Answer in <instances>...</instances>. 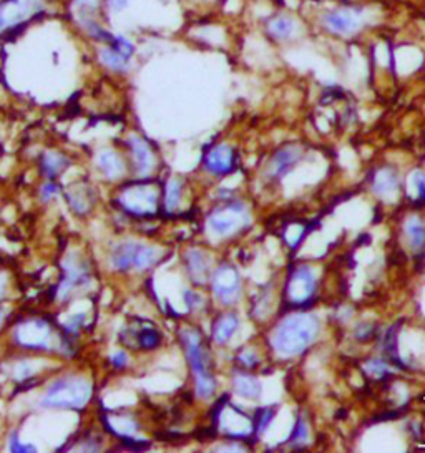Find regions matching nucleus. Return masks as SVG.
<instances>
[{"instance_id": "f257e3e1", "label": "nucleus", "mask_w": 425, "mask_h": 453, "mask_svg": "<svg viewBox=\"0 0 425 453\" xmlns=\"http://www.w3.org/2000/svg\"><path fill=\"white\" fill-rule=\"evenodd\" d=\"M369 9L358 4H343L326 9L317 17L321 30L332 38L351 40L360 35L370 23Z\"/></svg>"}, {"instance_id": "f03ea898", "label": "nucleus", "mask_w": 425, "mask_h": 453, "mask_svg": "<svg viewBox=\"0 0 425 453\" xmlns=\"http://www.w3.org/2000/svg\"><path fill=\"white\" fill-rule=\"evenodd\" d=\"M319 332V320L312 314H294L277 325L272 345L281 355H297L314 342Z\"/></svg>"}, {"instance_id": "7ed1b4c3", "label": "nucleus", "mask_w": 425, "mask_h": 453, "mask_svg": "<svg viewBox=\"0 0 425 453\" xmlns=\"http://www.w3.org/2000/svg\"><path fill=\"white\" fill-rule=\"evenodd\" d=\"M92 397V384L78 375L57 379L47 388L42 397L40 406L45 408H67V410H80L89 403Z\"/></svg>"}, {"instance_id": "20e7f679", "label": "nucleus", "mask_w": 425, "mask_h": 453, "mask_svg": "<svg viewBox=\"0 0 425 453\" xmlns=\"http://www.w3.org/2000/svg\"><path fill=\"white\" fill-rule=\"evenodd\" d=\"M182 340L189 365H192L194 372V379H197V393L199 397L206 398L214 392L216 384H214L213 375L206 369V359H204L202 337H199L197 330L184 329L182 332Z\"/></svg>"}, {"instance_id": "39448f33", "label": "nucleus", "mask_w": 425, "mask_h": 453, "mask_svg": "<svg viewBox=\"0 0 425 453\" xmlns=\"http://www.w3.org/2000/svg\"><path fill=\"white\" fill-rule=\"evenodd\" d=\"M158 261V251L141 242H121L111 252V266L118 271H145Z\"/></svg>"}, {"instance_id": "423d86ee", "label": "nucleus", "mask_w": 425, "mask_h": 453, "mask_svg": "<svg viewBox=\"0 0 425 453\" xmlns=\"http://www.w3.org/2000/svg\"><path fill=\"white\" fill-rule=\"evenodd\" d=\"M118 203L135 216H151L158 208V191L151 184H131L121 189Z\"/></svg>"}, {"instance_id": "0eeeda50", "label": "nucleus", "mask_w": 425, "mask_h": 453, "mask_svg": "<svg viewBox=\"0 0 425 453\" xmlns=\"http://www.w3.org/2000/svg\"><path fill=\"white\" fill-rule=\"evenodd\" d=\"M52 328L43 319H27L13 330V340L27 350H47L52 345Z\"/></svg>"}, {"instance_id": "6e6552de", "label": "nucleus", "mask_w": 425, "mask_h": 453, "mask_svg": "<svg viewBox=\"0 0 425 453\" xmlns=\"http://www.w3.org/2000/svg\"><path fill=\"white\" fill-rule=\"evenodd\" d=\"M265 33L272 43L285 45V43L294 42L299 37L301 23L292 13L277 12L266 18Z\"/></svg>"}, {"instance_id": "1a4fd4ad", "label": "nucleus", "mask_w": 425, "mask_h": 453, "mask_svg": "<svg viewBox=\"0 0 425 453\" xmlns=\"http://www.w3.org/2000/svg\"><path fill=\"white\" fill-rule=\"evenodd\" d=\"M248 223L246 208L241 203H229L221 209H216L209 216V226L218 236H228L238 231Z\"/></svg>"}, {"instance_id": "9d476101", "label": "nucleus", "mask_w": 425, "mask_h": 453, "mask_svg": "<svg viewBox=\"0 0 425 453\" xmlns=\"http://www.w3.org/2000/svg\"><path fill=\"white\" fill-rule=\"evenodd\" d=\"M40 0H6L0 6V33L26 22L27 18L40 12Z\"/></svg>"}, {"instance_id": "9b49d317", "label": "nucleus", "mask_w": 425, "mask_h": 453, "mask_svg": "<svg viewBox=\"0 0 425 453\" xmlns=\"http://www.w3.org/2000/svg\"><path fill=\"white\" fill-rule=\"evenodd\" d=\"M241 279L233 266H221L213 274V292L224 304H231L239 297Z\"/></svg>"}, {"instance_id": "f8f14e48", "label": "nucleus", "mask_w": 425, "mask_h": 453, "mask_svg": "<svg viewBox=\"0 0 425 453\" xmlns=\"http://www.w3.org/2000/svg\"><path fill=\"white\" fill-rule=\"evenodd\" d=\"M316 289V277L307 266H301L292 272L286 286V296L292 304H302L309 301Z\"/></svg>"}, {"instance_id": "ddd939ff", "label": "nucleus", "mask_w": 425, "mask_h": 453, "mask_svg": "<svg viewBox=\"0 0 425 453\" xmlns=\"http://www.w3.org/2000/svg\"><path fill=\"white\" fill-rule=\"evenodd\" d=\"M63 269H65V276H63L62 284L58 287V294H60V297H67L75 287L85 286L87 282L90 281L89 266L82 259H78L77 256L68 257Z\"/></svg>"}, {"instance_id": "4468645a", "label": "nucleus", "mask_w": 425, "mask_h": 453, "mask_svg": "<svg viewBox=\"0 0 425 453\" xmlns=\"http://www.w3.org/2000/svg\"><path fill=\"white\" fill-rule=\"evenodd\" d=\"M204 167L213 174H226L234 167V153L228 145H218L204 158Z\"/></svg>"}, {"instance_id": "2eb2a0df", "label": "nucleus", "mask_w": 425, "mask_h": 453, "mask_svg": "<svg viewBox=\"0 0 425 453\" xmlns=\"http://www.w3.org/2000/svg\"><path fill=\"white\" fill-rule=\"evenodd\" d=\"M128 145L131 150V157H133L135 162V169L141 177H145L155 167L153 151H151L148 143L143 138H140V136H130Z\"/></svg>"}, {"instance_id": "dca6fc26", "label": "nucleus", "mask_w": 425, "mask_h": 453, "mask_svg": "<svg viewBox=\"0 0 425 453\" xmlns=\"http://www.w3.org/2000/svg\"><path fill=\"white\" fill-rule=\"evenodd\" d=\"M96 167L109 179H116L123 177L125 173V163L116 151L114 150H104L96 157Z\"/></svg>"}, {"instance_id": "f3484780", "label": "nucleus", "mask_w": 425, "mask_h": 453, "mask_svg": "<svg viewBox=\"0 0 425 453\" xmlns=\"http://www.w3.org/2000/svg\"><path fill=\"white\" fill-rule=\"evenodd\" d=\"M301 158V151L296 146H287L285 150H280L277 153L272 157L271 162V172L275 177L281 178L285 174L296 167V163L299 162Z\"/></svg>"}, {"instance_id": "a211bd4d", "label": "nucleus", "mask_w": 425, "mask_h": 453, "mask_svg": "<svg viewBox=\"0 0 425 453\" xmlns=\"http://www.w3.org/2000/svg\"><path fill=\"white\" fill-rule=\"evenodd\" d=\"M233 387L234 392L244 398H251V401H254V398L261 396V384L258 379H254L253 375H236L233 381Z\"/></svg>"}, {"instance_id": "6ab92c4d", "label": "nucleus", "mask_w": 425, "mask_h": 453, "mask_svg": "<svg viewBox=\"0 0 425 453\" xmlns=\"http://www.w3.org/2000/svg\"><path fill=\"white\" fill-rule=\"evenodd\" d=\"M236 329H238L236 314H224L221 315V318H218V320L213 325L214 342L224 344L226 340H229V337H231Z\"/></svg>"}, {"instance_id": "aec40b11", "label": "nucleus", "mask_w": 425, "mask_h": 453, "mask_svg": "<svg viewBox=\"0 0 425 453\" xmlns=\"http://www.w3.org/2000/svg\"><path fill=\"white\" fill-rule=\"evenodd\" d=\"M68 167V160L63 157L58 151H48V153L43 155L42 162H40V169L42 173L45 174L47 178H55L60 174L63 169Z\"/></svg>"}, {"instance_id": "412c9836", "label": "nucleus", "mask_w": 425, "mask_h": 453, "mask_svg": "<svg viewBox=\"0 0 425 453\" xmlns=\"http://www.w3.org/2000/svg\"><path fill=\"white\" fill-rule=\"evenodd\" d=\"M187 266L189 276L197 282H203L208 272V261L202 251H189L187 255Z\"/></svg>"}, {"instance_id": "4be33fe9", "label": "nucleus", "mask_w": 425, "mask_h": 453, "mask_svg": "<svg viewBox=\"0 0 425 453\" xmlns=\"http://www.w3.org/2000/svg\"><path fill=\"white\" fill-rule=\"evenodd\" d=\"M99 57L101 63H104L105 67L111 68L114 72H125L128 70V63L130 60L128 58H125L121 53H118L115 50L114 47H104L100 48L99 52Z\"/></svg>"}, {"instance_id": "5701e85b", "label": "nucleus", "mask_w": 425, "mask_h": 453, "mask_svg": "<svg viewBox=\"0 0 425 453\" xmlns=\"http://www.w3.org/2000/svg\"><path fill=\"white\" fill-rule=\"evenodd\" d=\"M405 233H407L410 246L415 251L422 250L425 246V226L417 216H410L405 223Z\"/></svg>"}, {"instance_id": "b1692460", "label": "nucleus", "mask_w": 425, "mask_h": 453, "mask_svg": "<svg viewBox=\"0 0 425 453\" xmlns=\"http://www.w3.org/2000/svg\"><path fill=\"white\" fill-rule=\"evenodd\" d=\"M397 189V177L392 169H380L375 174L374 179V191L377 194H389Z\"/></svg>"}, {"instance_id": "393cba45", "label": "nucleus", "mask_w": 425, "mask_h": 453, "mask_svg": "<svg viewBox=\"0 0 425 453\" xmlns=\"http://www.w3.org/2000/svg\"><path fill=\"white\" fill-rule=\"evenodd\" d=\"M180 196H182V183L178 179H172L166 186V196H165V206L168 211H173L178 206Z\"/></svg>"}, {"instance_id": "a878e982", "label": "nucleus", "mask_w": 425, "mask_h": 453, "mask_svg": "<svg viewBox=\"0 0 425 453\" xmlns=\"http://www.w3.org/2000/svg\"><path fill=\"white\" fill-rule=\"evenodd\" d=\"M161 342V335L156 329H143L138 332V345L141 349H156Z\"/></svg>"}, {"instance_id": "bb28decb", "label": "nucleus", "mask_w": 425, "mask_h": 453, "mask_svg": "<svg viewBox=\"0 0 425 453\" xmlns=\"http://www.w3.org/2000/svg\"><path fill=\"white\" fill-rule=\"evenodd\" d=\"M275 408L272 407H266V408H260L256 410V417H254V428H256V433H263L270 425V422L275 417Z\"/></svg>"}, {"instance_id": "cd10ccee", "label": "nucleus", "mask_w": 425, "mask_h": 453, "mask_svg": "<svg viewBox=\"0 0 425 453\" xmlns=\"http://www.w3.org/2000/svg\"><path fill=\"white\" fill-rule=\"evenodd\" d=\"M111 47H114L118 53H121V55H123L125 58H128V60L131 57H133V53H135L133 42H131L130 38H126L125 35H114Z\"/></svg>"}, {"instance_id": "c85d7f7f", "label": "nucleus", "mask_w": 425, "mask_h": 453, "mask_svg": "<svg viewBox=\"0 0 425 453\" xmlns=\"http://www.w3.org/2000/svg\"><path fill=\"white\" fill-rule=\"evenodd\" d=\"M67 198H68V203H70V206L75 209L78 214L87 213L92 208L90 199H87L85 194L80 193V191H78V193H68Z\"/></svg>"}, {"instance_id": "c756f323", "label": "nucleus", "mask_w": 425, "mask_h": 453, "mask_svg": "<svg viewBox=\"0 0 425 453\" xmlns=\"http://www.w3.org/2000/svg\"><path fill=\"white\" fill-rule=\"evenodd\" d=\"M9 448L11 452H37V448L33 445H28V443H22L21 438L17 437V433H13L11 437V442H9Z\"/></svg>"}, {"instance_id": "7c9ffc66", "label": "nucleus", "mask_w": 425, "mask_h": 453, "mask_svg": "<svg viewBox=\"0 0 425 453\" xmlns=\"http://www.w3.org/2000/svg\"><path fill=\"white\" fill-rule=\"evenodd\" d=\"M365 369H368L370 374L377 375V377H382V375L387 372V365H385L382 360H370V362L365 364Z\"/></svg>"}, {"instance_id": "2f4dec72", "label": "nucleus", "mask_w": 425, "mask_h": 453, "mask_svg": "<svg viewBox=\"0 0 425 453\" xmlns=\"http://www.w3.org/2000/svg\"><path fill=\"white\" fill-rule=\"evenodd\" d=\"M83 320H85V314H77V315H73V318H70V319L67 320L65 328L70 330L72 334H77L78 330H80V328H82Z\"/></svg>"}, {"instance_id": "473e14b6", "label": "nucleus", "mask_w": 425, "mask_h": 453, "mask_svg": "<svg viewBox=\"0 0 425 453\" xmlns=\"http://www.w3.org/2000/svg\"><path fill=\"white\" fill-rule=\"evenodd\" d=\"M58 184L55 183H47L43 184V186L40 188V196L43 198V201H48V199H52L53 196H57L58 194Z\"/></svg>"}, {"instance_id": "72a5a7b5", "label": "nucleus", "mask_w": 425, "mask_h": 453, "mask_svg": "<svg viewBox=\"0 0 425 453\" xmlns=\"http://www.w3.org/2000/svg\"><path fill=\"white\" fill-rule=\"evenodd\" d=\"M292 442H304L307 438V427L302 420H297V425L294 428V433H292Z\"/></svg>"}, {"instance_id": "f704fd0d", "label": "nucleus", "mask_w": 425, "mask_h": 453, "mask_svg": "<svg viewBox=\"0 0 425 453\" xmlns=\"http://www.w3.org/2000/svg\"><path fill=\"white\" fill-rule=\"evenodd\" d=\"M414 183H415V189H417V194H419V199H422V201H425V177L422 173H415L414 174Z\"/></svg>"}, {"instance_id": "c9c22d12", "label": "nucleus", "mask_w": 425, "mask_h": 453, "mask_svg": "<svg viewBox=\"0 0 425 453\" xmlns=\"http://www.w3.org/2000/svg\"><path fill=\"white\" fill-rule=\"evenodd\" d=\"M111 364L115 365V369H123L126 367V364H128V355H126L123 350H118V352H115L114 355H111Z\"/></svg>"}, {"instance_id": "e433bc0d", "label": "nucleus", "mask_w": 425, "mask_h": 453, "mask_svg": "<svg viewBox=\"0 0 425 453\" xmlns=\"http://www.w3.org/2000/svg\"><path fill=\"white\" fill-rule=\"evenodd\" d=\"M106 4H109V7H110L111 12L120 13V12H123L125 9L130 6V0H106Z\"/></svg>"}, {"instance_id": "4c0bfd02", "label": "nucleus", "mask_w": 425, "mask_h": 453, "mask_svg": "<svg viewBox=\"0 0 425 453\" xmlns=\"http://www.w3.org/2000/svg\"><path fill=\"white\" fill-rule=\"evenodd\" d=\"M239 359H241V362L246 365V367H253V365L258 364V357L251 352V350H244V352L239 355Z\"/></svg>"}, {"instance_id": "58836bf2", "label": "nucleus", "mask_w": 425, "mask_h": 453, "mask_svg": "<svg viewBox=\"0 0 425 453\" xmlns=\"http://www.w3.org/2000/svg\"><path fill=\"white\" fill-rule=\"evenodd\" d=\"M4 292H6V279L0 276V297L4 296Z\"/></svg>"}, {"instance_id": "ea45409f", "label": "nucleus", "mask_w": 425, "mask_h": 453, "mask_svg": "<svg viewBox=\"0 0 425 453\" xmlns=\"http://www.w3.org/2000/svg\"><path fill=\"white\" fill-rule=\"evenodd\" d=\"M0 320H2V311H0Z\"/></svg>"}]
</instances>
